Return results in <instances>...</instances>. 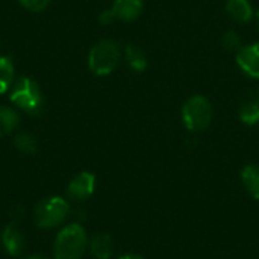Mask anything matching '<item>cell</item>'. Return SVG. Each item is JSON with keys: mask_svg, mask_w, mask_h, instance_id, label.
<instances>
[{"mask_svg": "<svg viewBox=\"0 0 259 259\" xmlns=\"http://www.w3.org/2000/svg\"><path fill=\"white\" fill-rule=\"evenodd\" d=\"M212 105L200 94L191 96L182 106V121L190 132H202L212 121Z\"/></svg>", "mask_w": 259, "mask_h": 259, "instance_id": "cell-4", "label": "cell"}, {"mask_svg": "<svg viewBox=\"0 0 259 259\" xmlns=\"http://www.w3.org/2000/svg\"><path fill=\"white\" fill-rule=\"evenodd\" d=\"M2 244L5 247L6 253L11 256H18L23 253V250L26 247V240H24L23 232L18 229V226L15 223H11L3 229Z\"/></svg>", "mask_w": 259, "mask_h": 259, "instance_id": "cell-9", "label": "cell"}, {"mask_svg": "<svg viewBox=\"0 0 259 259\" xmlns=\"http://www.w3.org/2000/svg\"><path fill=\"white\" fill-rule=\"evenodd\" d=\"M96 188V176L90 171H82L71 179L68 185V196L74 200L88 199Z\"/></svg>", "mask_w": 259, "mask_h": 259, "instance_id": "cell-7", "label": "cell"}, {"mask_svg": "<svg viewBox=\"0 0 259 259\" xmlns=\"http://www.w3.org/2000/svg\"><path fill=\"white\" fill-rule=\"evenodd\" d=\"M114 20H115V14H114V11H112V9H109V11H103V12H100V15H99V21H100V24H103V26L111 24Z\"/></svg>", "mask_w": 259, "mask_h": 259, "instance_id": "cell-20", "label": "cell"}, {"mask_svg": "<svg viewBox=\"0 0 259 259\" xmlns=\"http://www.w3.org/2000/svg\"><path fill=\"white\" fill-rule=\"evenodd\" d=\"M18 123L20 117L14 109L8 106H0V137L9 135L12 131H15Z\"/></svg>", "mask_w": 259, "mask_h": 259, "instance_id": "cell-15", "label": "cell"}, {"mask_svg": "<svg viewBox=\"0 0 259 259\" xmlns=\"http://www.w3.org/2000/svg\"><path fill=\"white\" fill-rule=\"evenodd\" d=\"M14 146H15V149L18 152L26 153V155H32L38 149V141H36V138L32 134L23 132V134H18L14 138Z\"/></svg>", "mask_w": 259, "mask_h": 259, "instance_id": "cell-17", "label": "cell"}, {"mask_svg": "<svg viewBox=\"0 0 259 259\" xmlns=\"http://www.w3.org/2000/svg\"><path fill=\"white\" fill-rule=\"evenodd\" d=\"M9 99L17 108L30 115H36L42 111V93L38 83L30 77H20L15 83H12Z\"/></svg>", "mask_w": 259, "mask_h": 259, "instance_id": "cell-3", "label": "cell"}, {"mask_svg": "<svg viewBox=\"0 0 259 259\" xmlns=\"http://www.w3.org/2000/svg\"><path fill=\"white\" fill-rule=\"evenodd\" d=\"M24 259H49V258H46V256H42V255H30V256H26Z\"/></svg>", "mask_w": 259, "mask_h": 259, "instance_id": "cell-22", "label": "cell"}, {"mask_svg": "<svg viewBox=\"0 0 259 259\" xmlns=\"http://www.w3.org/2000/svg\"><path fill=\"white\" fill-rule=\"evenodd\" d=\"M120 59V46L112 39H100L88 53V67L96 76H108L117 68Z\"/></svg>", "mask_w": 259, "mask_h": 259, "instance_id": "cell-2", "label": "cell"}, {"mask_svg": "<svg viewBox=\"0 0 259 259\" xmlns=\"http://www.w3.org/2000/svg\"><path fill=\"white\" fill-rule=\"evenodd\" d=\"M225 11L228 17L238 24H244L250 21L252 17L255 15L253 6L249 0H228L225 5Z\"/></svg>", "mask_w": 259, "mask_h": 259, "instance_id": "cell-10", "label": "cell"}, {"mask_svg": "<svg viewBox=\"0 0 259 259\" xmlns=\"http://www.w3.org/2000/svg\"><path fill=\"white\" fill-rule=\"evenodd\" d=\"M237 65L246 76L259 79V42L243 46L237 52Z\"/></svg>", "mask_w": 259, "mask_h": 259, "instance_id": "cell-6", "label": "cell"}, {"mask_svg": "<svg viewBox=\"0 0 259 259\" xmlns=\"http://www.w3.org/2000/svg\"><path fill=\"white\" fill-rule=\"evenodd\" d=\"M240 120L247 124L253 126L259 123V90H250L240 103L238 108Z\"/></svg>", "mask_w": 259, "mask_h": 259, "instance_id": "cell-8", "label": "cell"}, {"mask_svg": "<svg viewBox=\"0 0 259 259\" xmlns=\"http://www.w3.org/2000/svg\"><path fill=\"white\" fill-rule=\"evenodd\" d=\"M70 212L67 200L62 197H49L38 203L35 209V222L41 229H52L62 225Z\"/></svg>", "mask_w": 259, "mask_h": 259, "instance_id": "cell-5", "label": "cell"}, {"mask_svg": "<svg viewBox=\"0 0 259 259\" xmlns=\"http://www.w3.org/2000/svg\"><path fill=\"white\" fill-rule=\"evenodd\" d=\"M124 58L129 64V67L137 71V73H141L147 68L149 65V61H147V55L146 52L137 46V44H127L126 49H124Z\"/></svg>", "mask_w": 259, "mask_h": 259, "instance_id": "cell-13", "label": "cell"}, {"mask_svg": "<svg viewBox=\"0 0 259 259\" xmlns=\"http://www.w3.org/2000/svg\"><path fill=\"white\" fill-rule=\"evenodd\" d=\"M87 232L85 229L74 223L61 229L55 240L53 253L56 259H80L87 250Z\"/></svg>", "mask_w": 259, "mask_h": 259, "instance_id": "cell-1", "label": "cell"}, {"mask_svg": "<svg viewBox=\"0 0 259 259\" xmlns=\"http://www.w3.org/2000/svg\"><path fill=\"white\" fill-rule=\"evenodd\" d=\"M14 83V64L9 58L0 56V94H5Z\"/></svg>", "mask_w": 259, "mask_h": 259, "instance_id": "cell-16", "label": "cell"}, {"mask_svg": "<svg viewBox=\"0 0 259 259\" xmlns=\"http://www.w3.org/2000/svg\"><path fill=\"white\" fill-rule=\"evenodd\" d=\"M120 259H144L143 256H140V255H124V256H121Z\"/></svg>", "mask_w": 259, "mask_h": 259, "instance_id": "cell-21", "label": "cell"}, {"mask_svg": "<svg viewBox=\"0 0 259 259\" xmlns=\"http://www.w3.org/2000/svg\"><path fill=\"white\" fill-rule=\"evenodd\" d=\"M20 3L27 9V11H32V12H41L44 11L50 0H20Z\"/></svg>", "mask_w": 259, "mask_h": 259, "instance_id": "cell-19", "label": "cell"}, {"mask_svg": "<svg viewBox=\"0 0 259 259\" xmlns=\"http://www.w3.org/2000/svg\"><path fill=\"white\" fill-rule=\"evenodd\" d=\"M241 181L249 194L259 200V165H246L241 173Z\"/></svg>", "mask_w": 259, "mask_h": 259, "instance_id": "cell-14", "label": "cell"}, {"mask_svg": "<svg viewBox=\"0 0 259 259\" xmlns=\"http://www.w3.org/2000/svg\"><path fill=\"white\" fill-rule=\"evenodd\" d=\"M143 8V0H115L111 9L114 11L115 18L121 21H134L141 15Z\"/></svg>", "mask_w": 259, "mask_h": 259, "instance_id": "cell-11", "label": "cell"}, {"mask_svg": "<svg viewBox=\"0 0 259 259\" xmlns=\"http://www.w3.org/2000/svg\"><path fill=\"white\" fill-rule=\"evenodd\" d=\"M256 23H258V27H259V11L256 12Z\"/></svg>", "mask_w": 259, "mask_h": 259, "instance_id": "cell-23", "label": "cell"}, {"mask_svg": "<svg viewBox=\"0 0 259 259\" xmlns=\"http://www.w3.org/2000/svg\"><path fill=\"white\" fill-rule=\"evenodd\" d=\"M91 255L96 259H109L114 253V241L108 234H96L90 241Z\"/></svg>", "mask_w": 259, "mask_h": 259, "instance_id": "cell-12", "label": "cell"}, {"mask_svg": "<svg viewBox=\"0 0 259 259\" xmlns=\"http://www.w3.org/2000/svg\"><path fill=\"white\" fill-rule=\"evenodd\" d=\"M222 46L228 52H238L243 47V41L238 32L235 30H228L222 35Z\"/></svg>", "mask_w": 259, "mask_h": 259, "instance_id": "cell-18", "label": "cell"}]
</instances>
